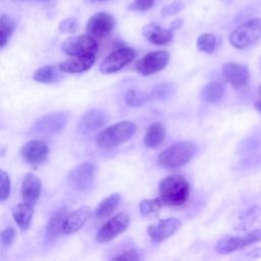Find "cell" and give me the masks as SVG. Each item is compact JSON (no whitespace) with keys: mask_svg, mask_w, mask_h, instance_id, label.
Segmentation results:
<instances>
[{"mask_svg":"<svg viewBox=\"0 0 261 261\" xmlns=\"http://www.w3.org/2000/svg\"><path fill=\"white\" fill-rule=\"evenodd\" d=\"M190 186L187 179L179 174H171L163 178L159 185V195L164 204L180 206L187 202Z\"/></svg>","mask_w":261,"mask_h":261,"instance_id":"1","label":"cell"},{"mask_svg":"<svg viewBox=\"0 0 261 261\" xmlns=\"http://www.w3.org/2000/svg\"><path fill=\"white\" fill-rule=\"evenodd\" d=\"M137 125L133 121H120L99 133L96 138V144L104 150L113 149L127 142L135 135Z\"/></svg>","mask_w":261,"mask_h":261,"instance_id":"2","label":"cell"},{"mask_svg":"<svg viewBox=\"0 0 261 261\" xmlns=\"http://www.w3.org/2000/svg\"><path fill=\"white\" fill-rule=\"evenodd\" d=\"M197 147L192 142H179L163 150L158 161L167 168H175L188 163L195 155Z\"/></svg>","mask_w":261,"mask_h":261,"instance_id":"3","label":"cell"},{"mask_svg":"<svg viewBox=\"0 0 261 261\" xmlns=\"http://www.w3.org/2000/svg\"><path fill=\"white\" fill-rule=\"evenodd\" d=\"M261 38V18H252L234 29L229 35V43L237 49H244Z\"/></svg>","mask_w":261,"mask_h":261,"instance_id":"4","label":"cell"},{"mask_svg":"<svg viewBox=\"0 0 261 261\" xmlns=\"http://www.w3.org/2000/svg\"><path fill=\"white\" fill-rule=\"evenodd\" d=\"M95 171L94 164L90 162L80 163L68 172L67 182L75 191L87 192L93 188Z\"/></svg>","mask_w":261,"mask_h":261,"instance_id":"5","label":"cell"},{"mask_svg":"<svg viewBox=\"0 0 261 261\" xmlns=\"http://www.w3.org/2000/svg\"><path fill=\"white\" fill-rule=\"evenodd\" d=\"M261 241V229H254L244 236H225L215 246V251L220 254H227Z\"/></svg>","mask_w":261,"mask_h":261,"instance_id":"6","label":"cell"},{"mask_svg":"<svg viewBox=\"0 0 261 261\" xmlns=\"http://www.w3.org/2000/svg\"><path fill=\"white\" fill-rule=\"evenodd\" d=\"M61 49L69 56L96 54L98 43L95 38L90 35H79L64 40Z\"/></svg>","mask_w":261,"mask_h":261,"instance_id":"7","label":"cell"},{"mask_svg":"<svg viewBox=\"0 0 261 261\" xmlns=\"http://www.w3.org/2000/svg\"><path fill=\"white\" fill-rule=\"evenodd\" d=\"M68 118V112H52L40 117L33 125L32 130L37 134H55L60 132L66 125Z\"/></svg>","mask_w":261,"mask_h":261,"instance_id":"8","label":"cell"},{"mask_svg":"<svg viewBox=\"0 0 261 261\" xmlns=\"http://www.w3.org/2000/svg\"><path fill=\"white\" fill-rule=\"evenodd\" d=\"M129 223V216L121 212L105 222L97 232L96 240L99 243H107L122 233Z\"/></svg>","mask_w":261,"mask_h":261,"instance_id":"9","label":"cell"},{"mask_svg":"<svg viewBox=\"0 0 261 261\" xmlns=\"http://www.w3.org/2000/svg\"><path fill=\"white\" fill-rule=\"evenodd\" d=\"M169 60L166 51H153L146 54L136 63V69L142 75H151L162 70Z\"/></svg>","mask_w":261,"mask_h":261,"instance_id":"10","label":"cell"},{"mask_svg":"<svg viewBox=\"0 0 261 261\" xmlns=\"http://www.w3.org/2000/svg\"><path fill=\"white\" fill-rule=\"evenodd\" d=\"M115 27L114 17L105 11L93 14L87 21L86 31L94 38H104L108 36Z\"/></svg>","mask_w":261,"mask_h":261,"instance_id":"11","label":"cell"},{"mask_svg":"<svg viewBox=\"0 0 261 261\" xmlns=\"http://www.w3.org/2000/svg\"><path fill=\"white\" fill-rule=\"evenodd\" d=\"M136 57V52L128 47L120 48L110 53L100 64L102 73H113L120 70Z\"/></svg>","mask_w":261,"mask_h":261,"instance_id":"12","label":"cell"},{"mask_svg":"<svg viewBox=\"0 0 261 261\" xmlns=\"http://www.w3.org/2000/svg\"><path fill=\"white\" fill-rule=\"evenodd\" d=\"M222 76L234 89L244 88L250 81V72L248 68L236 62H226L221 68Z\"/></svg>","mask_w":261,"mask_h":261,"instance_id":"13","label":"cell"},{"mask_svg":"<svg viewBox=\"0 0 261 261\" xmlns=\"http://www.w3.org/2000/svg\"><path fill=\"white\" fill-rule=\"evenodd\" d=\"M179 219L175 217H169L149 225L148 233L153 242L160 243L171 237L179 228Z\"/></svg>","mask_w":261,"mask_h":261,"instance_id":"14","label":"cell"},{"mask_svg":"<svg viewBox=\"0 0 261 261\" xmlns=\"http://www.w3.org/2000/svg\"><path fill=\"white\" fill-rule=\"evenodd\" d=\"M22 159L32 165H38L44 162L48 155V147L41 140H31L20 149Z\"/></svg>","mask_w":261,"mask_h":261,"instance_id":"15","label":"cell"},{"mask_svg":"<svg viewBox=\"0 0 261 261\" xmlns=\"http://www.w3.org/2000/svg\"><path fill=\"white\" fill-rule=\"evenodd\" d=\"M104 123L105 115L103 111L98 108H92L82 115L77 123V130L83 135H89L101 128Z\"/></svg>","mask_w":261,"mask_h":261,"instance_id":"16","label":"cell"},{"mask_svg":"<svg viewBox=\"0 0 261 261\" xmlns=\"http://www.w3.org/2000/svg\"><path fill=\"white\" fill-rule=\"evenodd\" d=\"M95 62V54L70 56L69 58L61 61L58 67L62 72L80 73L88 70Z\"/></svg>","mask_w":261,"mask_h":261,"instance_id":"17","label":"cell"},{"mask_svg":"<svg viewBox=\"0 0 261 261\" xmlns=\"http://www.w3.org/2000/svg\"><path fill=\"white\" fill-rule=\"evenodd\" d=\"M91 208L89 206H82L67 214L63 231L67 234H71L80 230L91 216Z\"/></svg>","mask_w":261,"mask_h":261,"instance_id":"18","label":"cell"},{"mask_svg":"<svg viewBox=\"0 0 261 261\" xmlns=\"http://www.w3.org/2000/svg\"><path fill=\"white\" fill-rule=\"evenodd\" d=\"M142 33L144 37L154 45H165L172 39V32L161 28L159 24L150 22L143 27Z\"/></svg>","mask_w":261,"mask_h":261,"instance_id":"19","label":"cell"},{"mask_svg":"<svg viewBox=\"0 0 261 261\" xmlns=\"http://www.w3.org/2000/svg\"><path fill=\"white\" fill-rule=\"evenodd\" d=\"M41 188H42L41 181L35 174L33 173L25 174L21 184V189H20L22 199L25 202L35 205V203L37 202V200L41 195Z\"/></svg>","mask_w":261,"mask_h":261,"instance_id":"20","label":"cell"},{"mask_svg":"<svg viewBox=\"0 0 261 261\" xmlns=\"http://www.w3.org/2000/svg\"><path fill=\"white\" fill-rule=\"evenodd\" d=\"M67 214L66 208L61 207L51 215L46 226V237L48 240H54L58 238L61 232H64L63 226Z\"/></svg>","mask_w":261,"mask_h":261,"instance_id":"21","label":"cell"},{"mask_svg":"<svg viewBox=\"0 0 261 261\" xmlns=\"http://www.w3.org/2000/svg\"><path fill=\"white\" fill-rule=\"evenodd\" d=\"M34 213V205L28 202L17 204L12 210V216L16 224L21 230L29 228Z\"/></svg>","mask_w":261,"mask_h":261,"instance_id":"22","label":"cell"},{"mask_svg":"<svg viewBox=\"0 0 261 261\" xmlns=\"http://www.w3.org/2000/svg\"><path fill=\"white\" fill-rule=\"evenodd\" d=\"M165 126L161 122H154L150 124L144 136V143L149 148L158 147L165 139Z\"/></svg>","mask_w":261,"mask_h":261,"instance_id":"23","label":"cell"},{"mask_svg":"<svg viewBox=\"0 0 261 261\" xmlns=\"http://www.w3.org/2000/svg\"><path fill=\"white\" fill-rule=\"evenodd\" d=\"M120 202V195L118 193H114L104 198L95 209L96 217L102 219L109 216L118 206Z\"/></svg>","mask_w":261,"mask_h":261,"instance_id":"24","label":"cell"},{"mask_svg":"<svg viewBox=\"0 0 261 261\" xmlns=\"http://www.w3.org/2000/svg\"><path fill=\"white\" fill-rule=\"evenodd\" d=\"M60 68L53 65H46L37 69L34 73V80L42 84H51L61 79Z\"/></svg>","mask_w":261,"mask_h":261,"instance_id":"25","label":"cell"},{"mask_svg":"<svg viewBox=\"0 0 261 261\" xmlns=\"http://www.w3.org/2000/svg\"><path fill=\"white\" fill-rule=\"evenodd\" d=\"M224 95L223 87L216 82L207 84L201 91V99L206 103H217Z\"/></svg>","mask_w":261,"mask_h":261,"instance_id":"26","label":"cell"},{"mask_svg":"<svg viewBox=\"0 0 261 261\" xmlns=\"http://www.w3.org/2000/svg\"><path fill=\"white\" fill-rule=\"evenodd\" d=\"M15 28V21L6 15L5 13L1 14L0 17V44L1 48H3L11 37Z\"/></svg>","mask_w":261,"mask_h":261,"instance_id":"27","label":"cell"},{"mask_svg":"<svg viewBox=\"0 0 261 261\" xmlns=\"http://www.w3.org/2000/svg\"><path fill=\"white\" fill-rule=\"evenodd\" d=\"M163 201L161 198H156V199H145L141 201L140 203V212L143 216L147 217L150 215H154L157 213L160 208L163 206Z\"/></svg>","mask_w":261,"mask_h":261,"instance_id":"28","label":"cell"},{"mask_svg":"<svg viewBox=\"0 0 261 261\" xmlns=\"http://www.w3.org/2000/svg\"><path fill=\"white\" fill-rule=\"evenodd\" d=\"M216 46V38L211 33L202 34L197 40V47L200 51L205 53H212Z\"/></svg>","mask_w":261,"mask_h":261,"instance_id":"29","label":"cell"},{"mask_svg":"<svg viewBox=\"0 0 261 261\" xmlns=\"http://www.w3.org/2000/svg\"><path fill=\"white\" fill-rule=\"evenodd\" d=\"M173 91H174V87L172 84L161 83L152 89L150 96L157 100H163V99L170 97L172 95Z\"/></svg>","mask_w":261,"mask_h":261,"instance_id":"30","label":"cell"},{"mask_svg":"<svg viewBox=\"0 0 261 261\" xmlns=\"http://www.w3.org/2000/svg\"><path fill=\"white\" fill-rule=\"evenodd\" d=\"M146 99H147V96L143 92L137 91L134 89L128 90L124 95V101L130 107L141 106L146 101Z\"/></svg>","mask_w":261,"mask_h":261,"instance_id":"31","label":"cell"},{"mask_svg":"<svg viewBox=\"0 0 261 261\" xmlns=\"http://www.w3.org/2000/svg\"><path fill=\"white\" fill-rule=\"evenodd\" d=\"M0 200L4 201L6 200L9 195H10V190H11V182H10V177L9 175L4 171H0Z\"/></svg>","mask_w":261,"mask_h":261,"instance_id":"32","label":"cell"},{"mask_svg":"<svg viewBox=\"0 0 261 261\" xmlns=\"http://www.w3.org/2000/svg\"><path fill=\"white\" fill-rule=\"evenodd\" d=\"M261 215V207L258 205H255L253 207H251L250 209H248L246 211V213L244 214V220H242L244 222V227H248L250 226L252 223L255 222L256 219H258Z\"/></svg>","mask_w":261,"mask_h":261,"instance_id":"33","label":"cell"},{"mask_svg":"<svg viewBox=\"0 0 261 261\" xmlns=\"http://www.w3.org/2000/svg\"><path fill=\"white\" fill-rule=\"evenodd\" d=\"M154 5V0H133L127 9L130 11H147Z\"/></svg>","mask_w":261,"mask_h":261,"instance_id":"34","label":"cell"},{"mask_svg":"<svg viewBox=\"0 0 261 261\" xmlns=\"http://www.w3.org/2000/svg\"><path fill=\"white\" fill-rule=\"evenodd\" d=\"M185 7V3L180 0H175L172 3H170L169 5H167L166 7H164L162 9V15L163 16H171L174 14H177L178 12H180Z\"/></svg>","mask_w":261,"mask_h":261,"instance_id":"35","label":"cell"},{"mask_svg":"<svg viewBox=\"0 0 261 261\" xmlns=\"http://www.w3.org/2000/svg\"><path fill=\"white\" fill-rule=\"evenodd\" d=\"M79 28V23L76 18L74 17H67L63 19L59 23V31L61 33H74Z\"/></svg>","mask_w":261,"mask_h":261,"instance_id":"36","label":"cell"},{"mask_svg":"<svg viewBox=\"0 0 261 261\" xmlns=\"http://www.w3.org/2000/svg\"><path fill=\"white\" fill-rule=\"evenodd\" d=\"M14 237H15V231L12 227H6L5 229L2 230L1 232V244L4 246V247H8L12 244L13 240H14Z\"/></svg>","mask_w":261,"mask_h":261,"instance_id":"37","label":"cell"},{"mask_svg":"<svg viewBox=\"0 0 261 261\" xmlns=\"http://www.w3.org/2000/svg\"><path fill=\"white\" fill-rule=\"evenodd\" d=\"M112 259L113 260H139V259H141V256L137 251L128 250V251H124V252L120 253L119 255L113 257Z\"/></svg>","mask_w":261,"mask_h":261,"instance_id":"38","label":"cell"},{"mask_svg":"<svg viewBox=\"0 0 261 261\" xmlns=\"http://www.w3.org/2000/svg\"><path fill=\"white\" fill-rule=\"evenodd\" d=\"M248 256L252 257V258H261V248H257V249L249 252Z\"/></svg>","mask_w":261,"mask_h":261,"instance_id":"39","label":"cell"},{"mask_svg":"<svg viewBox=\"0 0 261 261\" xmlns=\"http://www.w3.org/2000/svg\"><path fill=\"white\" fill-rule=\"evenodd\" d=\"M181 23H182V19H175L171 22L170 27H171V29H177L181 25Z\"/></svg>","mask_w":261,"mask_h":261,"instance_id":"40","label":"cell"},{"mask_svg":"<svg viewBox=\"0 0 261 261\" xmlns=\"http://www.w3.org/2000/svg\"><path fill=\"white\" fill-rule=\"evenodd\" d=\"M254 107L261 113V100L257 101V102L254 104Z\"/></svg>","mask_w":261,"mask_h":261,"instance_id":"41","label":"cell"},{"mask_svg":"<svg viewBox=\"0 0 261 261\" xmlns=\"http://www.w3.org/2000/svg\"><path fill=\"white\" fill-rule=\"evenodd\" d=\"M258 90H259V94L261 95V85H260V87H259V89H258Z\"/></svg>","mask_w":261,"mask_h":261,"instance_id":"42","label":"cell"},{"mask_svg":"<svg viewBox=\"0 0 261 261\" xmlns=\"http://www.w3.org/2000/svg\"><path fill=\"white\" fill-rule=\"evenodd\" d=\"M95 1H100V2H104V1H108V0H95Z\"/></svg>","mask_w":261,"mask_h":261,"instance_id":"43","label":"cell"},{"mask_svg":"<svg viewBox=\"0 0 261 261\" xmlns=\"http://www.w3.org/2000/svg\"><path fill=\"white\" fill-rule=\"evenodd\" d=\"M13 1H15V2H20V1H24V0H13Z\"/></svg>","mask_w":261,"mask_h":261,"instance_id":"44","label":"cell"}]
</instances>
